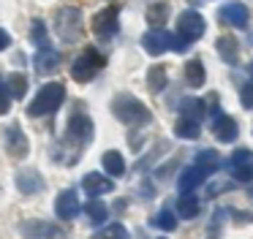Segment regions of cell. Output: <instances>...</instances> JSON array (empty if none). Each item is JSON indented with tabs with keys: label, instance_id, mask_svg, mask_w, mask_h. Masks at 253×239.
<instances>
[{
	"label": "cell",
	"instance_id": "obj_18",
	"mask_svg": "<svg viewBox=\"0 0 253 239\" xmlns=\"http://www.w3.org/2000/svg\"><path fill=\"white\" fill-rule=\"evenodd\" d=\"M101 163H104V171L109 174V177H120V174H126V160H123V155L117 150L104 152Z\"/></svg>",
	"mask_w": 253,
	"mask_h": 239
},
{
	"label": "cell",
	"instance_id": "obj_23",
	"mask_svg": "<svg viewBox=\"0 0 253 239\" xmlns=\"http://www.w3.org/2000/svg\"><path fill=\"white\" fill-rule=\"evenodd\" d=\"M6 90L11 98H25V92H28V76L25 74H8L6 76Z\"/></svg>",
	"mask_w": 253,
	"mask_h": 239
},
{
	"label": "cell",
	"instance_id": "obj_19",
	"mask_svg": "<svg viewBox=\"0 0 253 239\" xmlns=\"http://www.w3.org/2000/svg\"><path fill=\"white\" fill-rule=\"evenodd\" d=\"M84 215L90 217V223H93V226H101V223L109 217V209H106V204L101 199H90L87 204H84Z\"/></svg>",
	"mask_w": 253,
	"mask_h": 239
},
{
	"label": "cell",
	"instance_id": "obj_36",
	"mask_svg": "<svg viewBox=\"0 0 253 239\" xmlns=\"http://www.w3.org/2000/svg\"><path fill=\"white\" fill-rule=\"evenodd\" d=\"M251 43H253V36H251Z\"/></svg>",
	"mask_w": 253,
	"mask_h": 239
},
{
	"label": "cell",
	"instance_id": "obj_35",
	"mask_svg": "<svg viewBox=\"0 0 253 239\" xmlns=\"http://www.w3.org/2000/svg\"><path fill=\"white\" fill-rule=\"evenodd\" d=\"M248 71H251V76H253V63H251V65H248Z\"/></svg>",
	"mask_w": 253,
	"mask_h": 239
},
{
	"label": "cell",
	"instance_id": "obj_1",
	"mask_svg": "<svg viewBox=\"0 0 253 239\" xmlns=\"http://www.w3.org/2000/svg\"><path fill=\"white\" fill-rule=\"evenodd\" d=\"M66 101V87L60 81H49L39 90V95L33 98V103L28 106L30 117H44V114H52L60 109V103Z\"/></svg>",
	"mask_w": 253,
	"mask_h": 239
},
{
	"label": "cell",
	"instance_id": "obj_32",
	"mask_svg": "<svg viewBox=\"0 0 253 239\" xmlns=\"http://www.w3.org/2000/svg\"><path fill=\"white\" fill-rule=\"evenodd\" d=\"M240 101H242V106H245V109H253V79L248 81V84H242Z\"/></svg>",
	"mask_w": 253,
	"mask_h": 239
},
{
	"label": "cell",
	"instance_id": "obj_13",
	"mask_svg": "<svg viewBox=\"0 0 253 239\" xmlns=\"http://www.w3.org/2000/svg\"><path fill=\"white\" fill-rule=\"evenodd\" d=\"M212 133H215L218 141L231 144V141L237 139V133H240V128H237L234 117H229V114H218V117L212 120Z\"/></svg>",
	"mask_w": 253,
	"mask_h": 239
},
{
	"label": "cell",
	"instance_id": "obj_17",
	"mask_svg": "<svg viewBox=\"0 0 253 239\" xmlns=\"http://www.w3.org/2000/svg\"><path fill=\"white\" fill-rule=\"evenodd\" d=\"M17 188L22 190V193H39L41 188H44V179L39 177L36 171H17Z\"/></svg>",
	"mask_w": 253,
	"mask_h": 239
},
{
	"label": "cell",
	"instance_id": "obj_34",
	"mask_svg": "<svg viewBox=\"0 0 253 239\" xmlns=\"http://www.w3.org/2000/svg\"><path fill=\"white\" fill-rule=\"evenodd\" d=\"M8 43H11V36H8V33L3 30V27H0V52H3V49H6Z\"/></svg>",
	"mask_w": 253,
	"mask_h": 239
},
{
	"label": "cell",
	"instance_id": "obj_21",
	"mask_svg": "<svg viewBox=\"0 0 253 239\" xmlns=\"http://www.w3.org/2000/svg\"><path fill=\"white\" fill-rule=\"evenodd\" d=\"M215 46H218V54L226 60L229 65L237 63V54H240V49H237V41L231 36H220L218 41H215Z\"/></svg>",
	"mask_w": 253,
	"mask_h": 239
},
{
	"label": "cell",
	"instance_id": "obj_29",
	"mask_svg": "<svg viewBox=\"0 0 253 239\" xmlns=\"http://www.w3.org/2000/svg\"><path fill=\"white\" fill-rule=\"evenodd\" d=\"M93 239H128V231H126V226H123V223H112V226L101 228Z\"/></svg>",
	"mask_w": 253,
	"mask_h": 239
},
{
	"label": "cell",
	"instance_id": "obj_8",
	"mask_svg": "<svg viewBox=\"0 0 253 239\" xmlns=\"http://www.w3.org/2000/svg\"><path fill=\"white\" fill-rule=\"evenodd\" d=\"M117 16H120V8L117 5H106V8H101L98 14L93 16V33L101 38L112 36V33L117 30Z\"/></svg>",
	"mask_w": 253,
	"mask_h": 239
},
{
	"label": "cell",
	"instance_id": "obj_37",
	"mask_svg": "<svg viewBox=\"0 0 253 239\" xmlns=\"http://www.w3.org/2000/svg\"><path fill=\"white\" fill-rule=\"evenodd\" d=\"M0 81H3V79H0Z\"/></svg>",
	"mask_w": 253,
	"mask_h": 239
},
{
	"label": "cell",
	"instance_id": "obj_9",
	"mask_svg": "<svg viewBox=\"0 0 253 239\" xmlns=\"http://www.w3.org/2000/svg\"><path fill=\"white\" fill-rule=\"evenodd\" d=\"M218 19L223 22V25H229V27H248V19H251V11L245 8V3H226V5H220V11H218Z\"/></svg>",
	"mask_w": 253,
	"mask_h": 239
},
{
	"label": "cell",
	"instance_id": "obj_5",
	"mask_svg": "<svg viewBox=\"0 0 253 239\" xmlns=\"http://www.w3.org/2000/svg\"><path fill=\"white\" fill-rule=\"evenodd\" d=\"M55 30H57V36H60L63 41H77L79 33H82V14H79V8L66 5V8L57 11Z\"/></svg>",
	"mask_w": 253,
	"mask_h": 239
},
{
	"label": "cell",
	"instance_id": "obj_24",
	"mask_svg": "<svg viewBox=\"0 0 253 239\" xmlns=\"http://www.w3.org/2000/svg\"><path fill=\"white\" fill-rule=\"evenodd\" d=\"M174 133L180 136V139H199V120H191V117H180L174 125Z\"/></svg>",
	"mask_w": 253,
	"mask_h": 239
},
{
	"label": "cell",
	"instance_id": "obj_10",
	"mask_svg": "<svg viewBox=\"0 0 253 239\" xmlns=\"http://www.w3.org/2000/svg\"><path fill=\"white\" fill-rule=\"evenodd\" d=\"M231 177L240 182H251L253 179V152L251 150H237L231 155Z\"/></svg>",
	"mask_w": 253,
	"mask_h": 239
},
{
	"label": "cell",
	"instance_id": "obj_4",
	"mask_svg": "<svg viewBox=\"0 0 253 239\" xmlns=\"http://www.w3.org/2000/svg\"><path fill=\"white\" fill-rule=\"evenodd\" d=\"M104 63H106L104 54H98L95 49H84V52L71 63V76L77 81H90L101 68H104Z\"/></svg>",
	"mask_w": 253,
	"mask_h": 239
},
{
	"label": "cell",
	"instance_id": "obj_14",
	"mask_svg": "<svg viewBox=\"0 0 253 239\" xmlns=\"http://www.w3.org/2000/svg\"><path fill=\"white\" fill-rule=\"evenodd\" d=\"M3 139H6V150H8L11 158H25L28 155V136L19 130V125H11Z\"/></svg>",
	"mask_w": 253,
	"mask_h": 239
},
{
	"label": "cell",
	"instance_id": "obj_30",
	"mask_svg": "<svg viewBox=\"0 0 253 239\" xmlns=\"http://www.w3.org/2000/svg\"><path fill=\"white\" fill-rule=\"evenodd\" d=\"M180 109H182V117L199 120V117H202V112H204V103H202V101H196V98H185Z\"/></svg>",
	"mask_w": 253,
	"mask_h": 239
},
{
	"label": "cell",
	"instance_id": "obj_25",
	"mask_svg": "<svg viewBox=\"0 0 253 239\" xmlns=\"http://www.w3.org/2000/svg\"><path fill=\"white\" fill-rule=\"evenodd\" d=\"M185 79L191 87H202L204 79H207V74H204V65L202 60H191V63H185Z\"/></svg>",
	"mask_w": 253,
	"mask_h": 239
},
{
	"label": "cell",
	"instance_id": "obj_33",
	"mask_svg": "<svg viewBox=\"0 0 253 239\" xmlns=\"http://www.w3.org/2000/svg\"><path fill=\"white\" fill-rule=\"evenodd\" d=\"M11 109V95L6 90V81H0V114H6Z\"/></svg>",
	"mask_w": 253,
	"mask_h": 239
},
{
	"label": "cell",
	"instance_id": "obj_11",
	"mask_svg": "<svg viewBox=\"0 0 253 239\" xmlns=\"http://www.w3.org/2000/svg\"><path fill=\"white\" fill-rule=\"evenodd\" d=\"M79 199H77V193L74 190H63L60 196L55 199V215L60 217V220H74V217L79 215Z\"/></svg>",
	"mask_w": 253,
	"mask_h": 239
},
{
	"label": "cell",
	"instance_id": "obj_16",
	"mask_svg": "<svg viewBox=\"0 0 253 239\" xmlns=\"http://www.w3.org/2000/svg\"><path fill=\"white\" fill-rule=\"evenodd\" d=\"M36 71H39L41 76H46V74H52V71L57 68V65H60V54L55 52V49H49V46H44L41 49L39 54H36Z\"/></svg>",
	"mask_w": 253,
	"mask_h": 239
},
{
	"label": "cell",
	"instance_id": "obj_31",
	"mask_svg": "<svg viewBox=\"0 0 253 239\" xmlns=\"http://www.w3.org/2000/svg\"><path fill=\"white\" fill-rule=\"evenodd\" d=\"M33 41L39 43L41 49L46 46V25H44L41 19H36V22H33Z\"/></svg>",
	"mask_w": 253,
	"mask_h": 239
},
{
	"label": "cell",
	"instance_id": "obj_7",
	"mask_svg": "<svg viewBox=\"0 0 253 239\" xmlns=\"http://www.w3.org/2000/svg\"><path fill=\"white\" fill-rule=\"evenodd\" d=\"M202 36H204V16L199 11H182L180 19H177V38L191 43Z\"/></svg>",
	"mask_w": 253,
	"mask_h": 239
},
{
	"label": "cell",
	"instance_id": "obj_27",
	"mask_svg": "<svg viewBox=\"0 0 253 239\" xmlns=\"http://www.w3.org/2000/svg\"><path fill=\"white\" fill-rule=\"evenodd\" d=\"M147 87H150V92H161L166 87V68L164 65H153L147 71Z\"/></svg>",
	"mask_w": 253,
	"mask_h": 239
},
{
	"label": "cell",
	"instance_id": "obj_22",
	"mask_svg": "<svg viewBox=\"0 0 253 239\" xmlns=\"http://www.w3.org/2000/svg\"><path fill=\"white\" fill-rule=\"evenodd\" d=\"M196 168H202L204 174H212V171H218L220 168V158H218V152L215 150H202L196 155V163H193Z\"/></svg>",
	"mask_w": 253,
	"mask_h": 239
},
{
	"label": "cell",
	"instance_id": "obj_20",
	"mask_svg": "<svg viewBox=\"0 0 253 239\" xmlns=\"http://www.w3.org/2000/svg\"><path fill=\"white\" fill-rule=\"evenodd\" d=\"M177 212H180L182 220H191V217L199 215V199L193 193H182L177 199Z\"/></svg>",
	"mask_w": 253,
	"mask_h": 239
},
{
	"label": "cell",
	"instance_id": "obj_15",
	"mask_svg": "<svg viewBox=\"0 0 253 239\" xmlns=\"http://www.w3.org/2000/svg\"><path fill=\"white\" fill-rule=\"evenodd\" d=\"M204 177H207V174H204L202 168L188 166V168H182L180 179H177V188H180V193H193V190L204 182Z\"/></svg>",
	"mask_w": 253,
	"mask_h": 239
},
{
	"label": "cell",
	"instance_id": "obj_3",
	"mask_svg": "<svg viewBox=\"0 0 253 239\" xmlns=\"http://www.w3.org/2000/svg\"><path fill=\"white\" fill-rule=\"evenodd\" d=\"M142 46H144L147 54H155V57H158V54L169 52V49H174V52H185L188 43L180 41L177 36H171V33H166V30H150V33H144Z\"/></svg>",
	"mask_w": 253,
	"mask_h": 239
},
{
	"label": "cell",
	"instance_id": "obj_26",
	"mask_svg": "<svg viewBox=\"0 0 253 239\" xmlns=\"http://www.w3.org/2000/svg\"><path fill=\"white\" fill-rule=\"evenodd\" d=\"M166 19H169V5L166 3H153L147 8V22L155 27V30H161V25H164Z\"/></svg>",
	"mask_w": 253,
	"mask_h": 239
},
{
	"label": "cell",
	"instance_id": "obj_6",
	"mask_svg": "<svg viewBox=\"0 0 253 239\" xmlns=\"http://www.w3.org/2000/svg\"><path fill=\"white\" fill-rule=\"evenodd\" d=\"M90 139H93V120H90L87 114H82V112L71 114V120H68L66 141H68V144H77L79 150H82Z\"/></svg>",
	"mask_w": 253,
	"mask_h": 239
},
{
	"label": "cell",
	"instance_id": "obj_2",
	"mask_svg": "<svg viewBox=\"0 0 253 239\" xmlns=\"http://www.w3.org/2000/svg\"><path fill=\"white\" fill-rule=\"evenodd\" d=\"M112 112H115V117L120 120V122H126V125L150 122V109L133 95H117L115 101H112Z\"/></svg>",
	"mask_w": 253,
	"mask_h": 239
},
{
	"label": "cell",
	"instance_id": "obj_12",
	"mask_svg": "<svg viewBox=\"0 0 253 239\" xmlns=\"http://www.w3.org/2000/svg\"><path fill=\"white\" fill-rule=\"evenodd\" d=\"M82 188H84V193H87L90 199H98V196L109 193V190L115 188V182H112L109 177H104V174L90 171V174H84V177H82Z\"/></svg>",
	"mask_w": 253,
	"mask_h": 239
},
{
	"label": "cell",
	"instance_id": "obj_28",
	"mask_svg": "<svg viewBox=\"0 0 253 239\" xmlns=\"http://www.w3.org/2000/svg\"><path fill=\"white\" fill-rule=\"evenodd\" d=\"M153 226H155V228H161V231H174V228H177V217H174V212H171V209H161L158 215L153 217Z\"/></svg>",
	"mask_w": 253,
	"mask_h": 239
}]
</instances>
